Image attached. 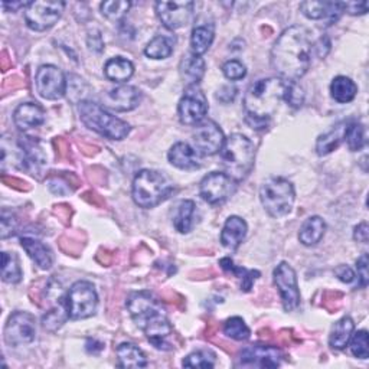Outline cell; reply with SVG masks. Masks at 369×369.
Wrapping results in <instances>:
<instances>
[{"instance_id": "cell-5", "label": "cell", "mask_w": 369, "mask_h": 369, "mask_svg": "<svg viewBox=\"0 0 369 369\" xmlns=\"http://www.w3.org/2000/svg\"><path fill=\"white\" fill-rule=\"evenodd\" d=\"M173 191V183L166 175L158 170L145 169L136 175L133 180L131 195L136 205L150 209L169 199Z\"/></svg>"}, {"instance_id": "cell-34", "label": "cell", "mask_w": 369, "mask_h": 369, "mask_svg": "<svg viewBox=\"0 0 369 369\" xmlns=\"http://www.w3.org/2000/svg\"><path fill=\"white\" fill-rule=\"evenodd\" d=\"M173 53V40L169 36L158 35L155 36L145 48V54L152 60H165L169 58Z\"/></svg>"}, {"instance_id": "cell-25", "label": "cell", "mask_w": 369, "mask_h": 369, "mask_svg": "<svg viewBox=\"0 0 369 369\" xmlns=\"http://www.w3.org/2000/svg\"><path fill=\"white\" fill-rule=\"evenodd\" d=\"M346 128H348V123L342 121V123L336 124L326 134L319 136L317 142H316V153L319 156H326V155L332 153L334 150H336L341 146V143L345 141Z\"/></svg>"}, {"instance_id": "cell-22", "label": "cell", "mask_w": 369, "mask_h": 369, "mask_svg": "<svg viewBox=\"0 0 369 369\" xmlns=\"http://www.w3.org/2000/svg\"><path fill=\"white\" fill-rule=\"evenodd\" d=\"M167 159L180 170H197L201 167V160L197 150L183 142H179L170 148Z\"/></svg>"}, {"instance_id": "cell-10", "label": "cell", "mask_w": 369, "mask_h": 369, "mask_svg": "<svg viewBox=\"0 0 369 369\" xmlns=\"http://www.w3.org/2000/svg\"><path fill=\"white\" fill-rule=\"evenodd\" d=\"M208 113V100L199 85H188L177 106L182 124L198 126Z\"/></svg>"}, {"instance_id": "cell-46", "label": "cell", "mask_w": 369, "mask_h": 369, "mask_svg": "<svg viewBox=\"0 0 369 369\" xmlns=\"http://www.w3.org/2000/svg\"><path fill=\"white\" fill-rule=\"evenodd\" d=\"M48 187H50L51 192H54L55 195H65V194H71L72 192L68 182L61 179V177H50Z\"/></svg>"}, {"instance_id": "cell-44", "label": "cell", "mask_w": 369, "mask_h": 369, "mask_svg": "<svg viewBox=\"0 0 369 369\" xmlns=\"http://www.w3.org/2000/svg\"><path fill=\"white\" fill-rule=\"evenodd\" d=\"M0 222H2V238L6 240L9 236H12L15 233L18 219L12 212H9L8 209H4L2 219H0Z\"/></svg>"}, {"instance_id": "cell-4", "label": "cell", "mask_w": 369, "mask_h": 369, "mask_svg": "<svg viewBox=\"0 0 369 369\" xmlns=\"http://www.w3.org/2000/svg\"><path fill=\"white\" fill-rule=\"evenodd\" d=\"M255 149L253 142L244 134L234 133L224 142L221 162L225 173L236 182L244 180L254 167Z\"/></svg>"}, {"instance_id": "cell-21", "label": "cell", "mask_w": 369, "mask_h": 369, "mask_svg": "<svg viewBox=\"0 0 369 369\" xmlns=\"http://www.w3.org/2000/svg\"><path fill=\"white\" fill-rule=\"evenodd\" d=\"M247 222L240 216H229L222 228L221 243L228 250H237L247 237Z\"/></svg>"}, {"instance_id": "cell-13", "label": "cell", "mask_w": 369, "mask_h": 369, "mask_svg": "<svg viewBox=\"0 0 369 369\" xmlns=\"http://www.w3.org/2000/svg\"><path fill=\"white\" fill-rule=\"evenodd\" d=\"M272 277H274V285L277 289H279V293L282 296L285 310L286 312L294 310L300 304V290L297 285L296 271L290 264L283 261L274 268Z\"/></svg>"}, {"instance_id": "cell-55", "label": "cell", "mask_w": 369, "mask_h": 369, "mask_svg": "<svg viewBox=\"0 0 369 369\" xmlns=\"http://www.w3.org/2000/svg\"><path fill=\"white\" fill-rule=\"evenodd\" d=\"M0 61H2V70H4V71H8L9 68H12V61H9L8 53H4V54H2V58H0Z\"/></svg>"}, {"instance_id": "cell-28", "label": "cell", "mask_w": 369, "mask_h": 369, "mask_svg": "<svg viewBox=\"0 0 369 369\" xmlns=\"http://www.w3.org/2000/svg\"><path fill=\"white\" fill-rule=\"evenodd\" d=\"M355 331V323L349 316L342 317L332 326L329 335V345L335 351H342L348 346Z\"/></svg>"}, {"instance_id": "cell-29", "label": "cell", "mask_w": 369, "mask_h": 369, "mask_svg": "<svg viewBox=\"0 0 369 369\" xmlns=\"http://www.w3.org/2000/svg\"><path fill=\"white\" fill-rule=\"evenodd\" d=\"M116 353L119 359V366L121 368H145L148 365L146 355L134 343L124 342L119 345Z\"/></svg>"}, {"instance_id": "cell-16", "label": "cell", "mask_w": 369, "mask_h": 369, "mask_svg": "<svg viewBox=\"0 0 369 369\" xmlns=\"http://www.w3.org/2000/svg\"><path fill=\"white\" fill-rule=\"evenodd\" d=\"M192 138H194L195 149L202 156H212L221 152L225 142V137L221 127L211 120L201 121L197 126Z\"/></svg>"}, {"instance_id": "cell-43", "label": "cell", "mask_w": 369, "mask_h": 369, "mask_svg": "<svg viewBox=\"0 0 369 369\" xmlns=\"http://www.w3.org/2000/svg\"><path fill=\"white\" fill-rule=\"evenodd\" d=\"M285 100L292 106V107H300L304 101V92L302 87L297 82H287L286 84V91H285Z\"/></svg>"}, {"instance_id": "cell-35", "label": "cell", "mask_w": 369, "mask_h": 369, "mask_svg": "<svg viewBox=\"0 0 369 369\" xmlns=\"http://www.w3.org/2000/svg\"><path fill=\"white\" fill-rule=\"evenodd\" d=\"M2 280L9 285H16L22 280V270L18 257L12 253L2 254Z\"/></svg>"}, {"instance_id": "cell-45", "label": "cell", "mask_w": 369, "mask_h": 369, "mask_svg": "<svg viewBox=\"0 0 369 369\" xmlns=\"http://www.w3.org/2000/svg\"><path fill=\"white\" fill-rule=\"evenodd\" d=\"M356 270H358V282L360 287H366L369 283V274H368V254H362L356 260Z\"/></svg>"}, {"instance_id": "cell-12", "label": "cell", "mask_w": 369, "mask_h": 369, "mask_svg": "<svg viewBox=\"0 0 369 369\" xmlns=\"http://www.w3.org/2000/svg\"><path fill=\"white\" fill-rule=\"evenodd\" d=\"M237 189V182L222 172H212L206 175L199 184V195L211 205L225 202L233 197Z\"/></svg>"}, {"instance_id": "cell-27", "label": "cell", "mask_w": 369, "mask_h": 369, "mask_svg": "<svg viewBox=\"0 0 369 369\" xmlns=\"http://www.w3.org/2000/svg\"><path fill=\"white\" fill-rule=\"evenodd\" d=\"M326 224L320 216H310L303 222L299 231V240L303 246L312 247L320 243V240L325 236Z\"/></svg>"}, {"instance_id": "cell-40", "label": "cell", "mask_w": 369, "mask_h": 369, "mask_svg": "<svg viewBox=\"0 0 369 369\" xmlns=\"http://www.w3.org/2000/svg\"><path fill=\"white\" fill-rule=\"evenodd\" d=\"M131 4L126 2V0H111V2L101 4L100 9L103 16H106L110 21H120L130 9Z\"/></svg>"}, {"instance_id": "cell-2", "label": "cell", "mask_w": 369, "mask_h": 369, "mask_svg": "<svg viewBox=\"0 0 369 369\" xmlns=\"http://www.w3.org/2000/svg\"><path fill=\"white\" fill-rule=\"evenodd\" d=\"M131 319L150 343L160 351H170L167 338L173 334L170 321L158 299L149 292L131 293L126 302Z\"/></svg>"}, {"instance_id": "cell-42", "label": "cell", "mask_w": 369, "mask_h": 369, "mask_svg": "<svg viewBox=\"0 0 369 369\" xmlns=\"http://www.w3.org/2000/svg\"><path fill=\"white\" fill-rule=\"evenodd\" d=\"M222 72H224L225 78H228L231 81H238L247 75V68L238 60H231L224 64Z\"/></svg>"}, {"instance_id": "cell-49", "label": "cell", "mask_w": 369, "mask_h": 369, "mask_svg": "<svg viewBox=\"0 0 369 369\" xmlns=\"http://www.w3.org/2000/svg\"><path fill=\"white\" fill-rule=\"evenodd\" d=\"M343 12L349 15H365L368 12V4L366 2H342Z\"/></svg>"}, {"instance_id": "cell-33", "label": "cell", "mask_w": 369, "mask_h": 369, "mask_svg": "<svg viewBox=\"0 0 369 369\" xmlns=\"http://www.w3.org/2000/svg\"><path fill=\"white\" fill-rule=\"evenodd\" d=\"M215 32H214V25H199L192 31L191 36V46H192V54L195 55H202L205 54L209 46L212 45Z\"/></svg>"}, {"instance_id": "cell-26", "label": "cell", "mask_w": 369, "mask_h": 369, "mask_svg": "<svg viewBox=\"0 0 369 369\" xmlns=\"http://www.w3.org/2000/svg\"><path fill=\"white\" fill-rule=\"evenodd\" d=\"M179 71L182 78L188 82V85H198V82L205 75V61L195 54H187L183 55Z\"/></svg>"}, {"instance_id": "cell-6", "label": "cell", "mask_w": 369, "mask_h": 369, "mask_svg": "<svg viewBox=\"0 0 369 369\" xmlns=\"http://www.w3.org/2000/svg\"><path fill=\"white\" fill-rule=\"evenodd\" d=\"M78 113L81 121L89 130H94L96 133L110 138V141H123L130 133V126L126 121L111 116L94 101L81 100L78 103Z\"/></svg>"}, {"instance_id": "cell-31", "label": "cell", "mask_w": 369, "mask_h": 369, "mask_svg": "<svg viewBox=\"0 0 369 369\" xmlns=\"http://www.w3.org/2000/svg\"><path fill=\"white\" fill-rule=\"evenodd\" d=\"M197 205L194 201H180L176 206V212L173 215V225L177 233L188 234L194 225Z\"/></svg>"}, {"instance_id": "cell-50", "label": "cell", "mask_w": 369, "mask_h": 369, "mask_svg": "<svg viewBox=\"0 0 369 369\" xmlns=\"http://www.w3.org/2000/svg\"><path fill=\"white\" fill-rule=\"evenodd\" d=\"M335 274H336V277H338V279H339L342 283H346V285H349V283H352V282L355 280V272H353V270H352L351 267H348V265H339V267H336V268H335Z\"/></svg>"}, {"instance_id": "cell-3", "label": "cell", "mask_w": 369, "mask_h": 369, "mask_svg": "<svg viewBox=\"0 0 369 369\" xmlns=\"http://www.w3.org/2000/svg\"><path fill=\"white\" fill-rule=\"evenodd\" d=\"M286 84L282 78L271 77L250 85L244 97V110L250 126L261 128L279 110L280 103L285 100Z\"/></svg>"}, {"instance_id": "cell-38", "label": "cell", "mask_w": 369, "mask_h": 369, "mask_svg": "<svg viewBox=\"0 0 369 369\" xmlns=\"http://www.w3.org/2000/svg\"><path fill=\"white\" fill-rule=\"evenodd\" d=\"M345 141L348 143L349 150H352V152L360 150L366 143L363 124H360V123L348 124V128H346V133H345Z\"/></svg>"}, {"instance_id": "cell-52", "label": "cell", "mask_w": 369, "mask_h": 369, "mask_svg": "<svg viewBox=\"0 0 369 369\" xmlns=\"http://www.w3.org/2000/svg\"><path fill=\"white\" fill-rule=\"evenodd\" d=\"M2 180H4V183L9 184L11 188H15V189H18V191H28V189H29L28 183H26V182H23V180H21V179H18V177H12V176H4V177H2Z\"/></svg>"}, {"instance_id": "cell-48", "label": "cell", "mask_w": 369, "mask_h": 369, "mask_svg": "<svg viewBox=\"0 0 369 369\" xmlns=\"http://www.w3.org/2000/svg\"><path fill=\"white\" fill-rule=\"evenodd\" d=\"M343 294L339 292H326L325 297H323V306L328 310H336L341 306Z\"/></svg>"}, {"instance_id": "cell-54", "label": "cell", "mask_w": 369, "mask_h": 369, "mask_svg": "<svg viewBox=\"0 0 369 369\" xmlns=\"http://www.w3.org/2000/svg\"><path fill=\"white\" fill-rule=\"evenodd\" d=\"M54 212H55L57 215H60L61 221L70 219V215H71V209H70L68 205H57L55 209H54Z\"/></svg>"}, {"instance_id": "cell-19", "label": "cell", "mask_w": 369, "mask_h": 369, "mask_svg": "<svg viewBox=\"0 0 369 369\" xmlns=\"http://www.w3.org/2000/svg\"><path fill=\"white\" fill-rule=\"evenodd\" d=\"M142 101V92L131 85H120L107 89L103 94V103L114 111H131Z\"/></svg>"}, {"instance_id": "cell-8", "label": "cell", "mask_w": 369, "mask_h": 369, "mask_svg": "<svg viewBox=\"0 0 369 369\" xmlns=\"http://www.w3.org/2000/svg\"><path fill=\"white\" fill-rule=\"evenodd\" d=\"M65 303L68 316L72 320L94 316L99 306V296L96 287L89 282L74 283L65 297Z\"/></svg>"}, {"instance_id": "cell-47", "label": "cell", "mask_w": 369, "mask_h": 369, "mask_svg": "<svg viewBox=\"0 0 369 369\" xmlns=\"http://www.w3.org/2000/svg\"><path fill=\"white\" fill-rule=\"evenodd\" d=\"M87 43L91 51L101 53L104 50V42H103V36H101L100 31H89L88 36H87Z\"/></svg>"}, {"instance_id": "cell-15", "label": "cell", "mask_w": 369, "mask_h": 369, "mask_svg": "<svg viewBox=\"0 0 369 369\" xmlns=\"http://www.w3.org/2000/svg\"><path fill=\"white\" fill-rule=\"evenodd\" d=\"M283 352L272 345H250L241 349L236 366L244 368H279Z\"/></svg>"}, {"instance_id": "cell-39", "label": "cell", "mask_w": 369, "mask_h": 369, "mask_svg": "<svg viewBox=\"0 0 369 369\" xmlns=\"http://www.w3.org/2000/svg\"><path fill=\"white\" fill-rule=\"evenodd\" d=\"M182 365L184 368H214L215 366V355L209 351H197L189 353L183 359Z\"/></svg>"}, {"instance_id": "cell-30", "label": "cell", "mask_w": 369, "mask_h": 369, "mask_svg": "<svg viewBox=\"0 0 369 369\" xmlns=\"http://www.w3.org/2000/svg\"><path fill=\"white\" fill-rule=\"evenodd\" d=\"M133 74L134 65L123 57L111 58L104 65V75L113 82H126L133 77Z\"/></svg>"}, {"instance_id": "cell-37", "label": "cell", "mask_w": 369, "mask_h": 369, "mask_svg": "<svg viewBox=\"0 0 369 369\" xmlns=\"http://www.w3.org/2000/svg\"><path fill=\"white\" fill-rule=\"evenodd\" d=\"M224 335L226 338H231L234 341H247L251 335L250 328L246 325V321L243 317L234 316V317H229L225 323H224Z\"/></svg>"}, {"instance_id": "cell-14", "label": "cell", "mask_w": 369, "mask_h": 369, "mask_svg": "<svg viewBox=\"0 0 369 369\" xmlns=\"http://www.w3.org/2000/svg\"><path fill=\"white\" fill-rule=\"evenodd\" d=\"M38 94L45 100H60L67 92L64 72L55 65H42L35 77Z\"/></svg>"}, {"instance_id": "cell-53", "label": "cell", "mask_w": 369, "mask_h": 369, "mask_svg": "<svg viewBox=\"0 0 369 369\" xmlns=\"http://www.w3.org/2000/svg\"><path fill=\"white\" fill-rule=\"evenodd\" d=\"M28 5L29 4H26V2H12V4H9V2H2V8L6 11V12H18L19 9H22V8H28Z\"/></svg>"}, {"instance_id": "cell-11", "label": "cell", "mask_w": 369, "mask_h": 369, "mask_svg": "<svg viewBox=\"0 0 369 369\" xmlns=\"http://www.w3.org/2000/svg\"><path fill=\"white\" fill-rule=\"evenodd\" d=\"M4 338L9 346L29 345L36 338L35 317L28 312H15L9 316L4 331Z\"/></svg>"}, {"instance_id": "cell-18", "label": "cell", "mask_w": 369, "mask_h": 369, "mask_svg": "<svg viewBox=\"0 0 369 369\" xmlns=\"http://www.w3.org/2000/svg\"><path fill=\"white\" fill-rule=\"evenodd\" d=\"M194 2H158L156 13L165 28L170 31L187 26L194 15Z\"/></svg>"}, {"instance_id": "cell-51", "label": "cell", "mask_w": 369, "mask_h": 369, "mask_svg": "<svg viewBox=\"0 0 369 369\" xmlns=\"http://www.w3.org/2000/svg\"><path fill=\"white\" fill-rule=\"evenodd\" d=\"M368 237H369V228H368V222H360L359 225L355 226L353 229V240L358 243H368Z\"/></svg>"}, {"instance_id": "cell-24", "label": "cell", "mask_w": 369, "mask_h": 369, "mask_svg": "<svg viewBox=\"0 0 369 369\" xmlns=\"http://www.w3.org/2000/svg\"><path fill=\"white\" fill-rule=\"evenodd\" d=\"M45 121V113L36 103H23L13 113V123L19 130L39 127Z\"/></svg>"}, {"instance_id": "cell-9", "label": "cell", "mask_w": 369, "mask_h": 369, "mask_svg": "<svg viewBox=\"0 0 369 369\" xmlns=\"http://www.w3.org/2000/svg\"><path fill=\"white\" fill-rule=\"evenodd\" d=\"M64 8V2H51V0L31 2L25 9V22L35 32L48 31L60 21Z\"/></svg>"}, {"instance_id": "cell-17", "label": "cell", "mask_w": 369, "mask_h": 369, "mask_svg": "<svg viewBox=\"0 0 369 369\" xmlns=\"http://www.w3.org/2000/svg\"><path fill=\"white\" fill-rule=\"evenodd\" d=\"M18 146L21 153V167L29 175L40 179L46 167V155L40 142L35 141L33 137H21Z\"/></svg>"}, {"instance_id": "cell-32", "label": "cell", "mask_w": 369, "mask_h": 369, "mask_svg": "<svg viewBox=\"0 0 369 369\" xmlns=\"http://www.w3.org/2000/svg\"><path fill=\"white\" fill-rule=\"evenodd\" d=\"M358 94V85L348 77L339 75L331 84V96L341 104L351 103Z\"/></svg>"}, {"instance_id": "cell-36", "label": "cell", "mask_w": 369, "mask_h": 369, "mask_svg": "<svg viewBox=\"0 0 369 369\" xmlns=\"http://www.w3.org/2000/svg\"><path fill=\"white\" fill-rule=\"evenodd\" d=\"M68 310H67V303H61V304H57L54 306L51 310L46 312L42 317V326L50 331V332H55L58 331L65 320L68 319Z\"/></svg>"}, {"instance_id": "cell-1", "label": "cell", "mask_w": 369, "mask_h": 369, "mask_svg": "<svg viewBox=\"0 0 369 369\" xmlns=\"http://www.w3.org/2000/svg\"><path fill=\"white\" fill-rule=\"evenodd\" d=\"M313 53V39L304 26H290L272 45L270 61L280 78L297 82L309 70Z\"/></svg>"}, {"instance_id": "cell-23", "label": "cell", "mask_w": 369, "mask_h": 369, "mask_svg": "<svg viewBox=\"0 0 369 369\" xmlns=\"http://www.w3.org/2000/svg\"><path fill=\"white\" fill-rule=\"evenodd\" d=\"M21 246L40 270H50L54 264V254L48 246H45L33 237H22Z\"/></svg>"}, {"instance_id": "cell-41", "label": "cell", "mask_w": 369, "mask_h": 369, "mask_svg": "<svg viewBox=\"0 0 369 369\" xmlns=\"http://www.w3.org/2000/svg\"><path fill=\"white\" fill-rule=\"evenodd\" d=\"M351 352L355 358L359 359H368L369 355V342H368V332L366 331H358L351 338Z\"/></svg>"}, {"instance_id": "cell-7", "label": "cell", "mask_w": 369, "mask_h": 369, "mask_svg": "<svg viewBox=\"0 0 369 369\" xmlns=\"http://www.w3.org/2000/svg\"><path fill=\"white\" fill-rule=\"evenodd\" d=\"M260 199L272 218H282L292 212L296 194L292 182L285 177H270L260 188Z\"/></svg>"}, {"instance_id": "cell-20", "label": "cell", "mask_w": 369, "mask_h": 369, "mask_svg": "<svg viewBox=\"0 0 369 369\" xmlns=\"http://www.w3.org/2000/svg\"><path fill=\"white\" fill-rule=\"evenodd\" d=\"M300 11L312 21L326 19L328 26L334 25L343 13L342 2H303L300 4Z\"/></svg>"}]
</instances>
